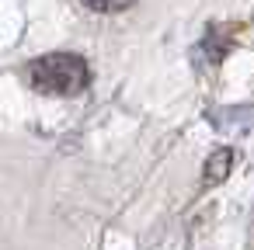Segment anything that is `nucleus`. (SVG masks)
<instances>
[{"instance_id": "nucleus-1", "label": "nucleus", "mask_w": 254, "mask_h": 250, "mask_svg": "<svg viewBox=\"0 0 254 250\" xmlns=\"http://www.w3.org/2000/svg\"><path fill=\"white\" fill-rule=\"evenodd\" d=\"M28 80L42 94L70 98V94L87 87V63L77 52H53V56H42L28 66Z\"/></svg>"}, {"instance_id": "nucleus-2", "label": "nucleus", "mask_w": 254, "mask_h": 250, "mask_svg": "<svg viewBox=\"0 0 254 250\" xmlns=\"http://www.w3.org/2000/svg\"><path fill=\"white\" fill-rule=\"evenodd\" d=\"M230 160H233V153L230 150H219V153H212V160H209V181H216V177H226V170H230Z\"/></svg>"}, {"instance_id": "nucleus-3", "label": "nucleus", "mask_w": 254, "mask_h": 250, "mask_svg": "<svg viewBox=\"0 0 254 250\" xmlns=\"http://www.w3.org/2000/svg\"><path fill=\"white\" fill-rule=\"evenodd\" d=\"M84 7H91V11H101V14H112V11H126L132 0H80Z\"/></svg>"}]
</instances>
